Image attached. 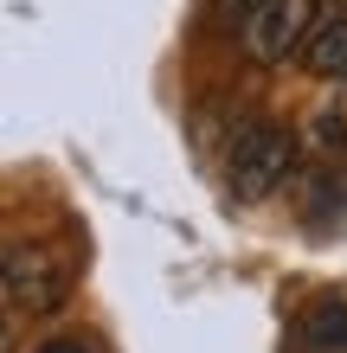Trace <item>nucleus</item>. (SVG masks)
Returning <instances> with one entry per match:
<instances>
[{
	"mask_svg": "<svg viewBox=\"0 0 347 353\" xmlns=\"http://www.w3.org/2000/svg\"><path fill=\"white\" fill-rule=\"evenodd\" d=\"M296 148H302V141L283 129V122L251 116V122L232 135V154H226V186H232V199H270L277 186L290 180Z\"/></svg>",
	"mask_w": 347,
	"mask_h": 353,
	"instance_id": "1",
	"label": "nucleus"
},
{
	"mask_svg": "<svg viewBox=\"0 0 347 353\" xmlns=\"http://www.w3.org/2000/svg\"><path fill=\"white\" fill-rule=\"evenodd\" d=\"M0 276H7V302L19 315H52V308H65V296H71L77 263H71V251H58L46 238H13Z\"/></svg>",
	"mask_w": 347,
	"mask_h": 353,
	"instance_id": "2",
	"label": "nucleus"
},
{
	"mask_svg": "<svg viewBox=\"0 0 347 353\" xmlns=\"http://www.w3.org/2000/svg\"><path fill=\"white\" fill-rule=\"evenodd\" d=\"M321 32V0H264V7L244 19V58L251 65H290V58L309 52V39Z\"/></svg>",
	"mask_w": 347,
	"mask_h": 353,
	"instance_id": "3",
	"label": "nucleus"
},
{
	"mask_svg": "<svg viewBox=\"0 0 347 353\" xmlns=\"http://www.w3.org/2000/svg\"><path fill=\"white\" fill-rule=\"evenodd\" d=\"M296 353H347V296H321L302 308Z\"/></svg>",
	"mask_w": 347,
	"mask_h": 353,
	"instance_id": "4",
	"label": "nucleus"
},
{
	"mask_svg": "<svg viewBox=\"0 0 347 353\" xmlns=\"http://www.w3.org/2000/svg\"><path fill=\"white\" fill-rule=\"evenodd\" d=\"M302 65H309L321 84H341L347 90V13L321 19V32L309 39V52H302Z\"/></svg>",
	"mask_w": 347,
	"mask_h": 353,
	"instance_id": "5",
	"label": "nucleus"
},
{
	"mask_svg": "<svg viewBox=\"0 0 347 353\" xmlns=\"http://www.w3.org/2000/svg\"><path fill=\"white\" fill-rule=\"evenodd\" d=\"M302 148H315L321 161H347V110H341V97L315 103L309 129H302Z\"/></svg>",
	"mask_w": 347,
	"mask_h": 353,
	"instance_id": "6",
	"label": "nucleus"
},
{
	"mask_svg": "<svg viewBox=\"0 0 347 353\" xmlns=\"http://www.w3.org/2000/svg\"><path fill=\"white\" fill-rule=\"evenodd\" d=\"M257 7H264V0H212V13H219V19H238V13L251 19Z\"/></svg>",
	"mask_w": 347,
	"mask_h": 353,
	"instance_id": "7",
	"label": "nucleus"
},
{
	"mask_svg": "<svg viewBox=\"0 0 347 353\" xmlns=\"http://www.w3.org/2000/svg\"><path fill=\"white\" fill-rule=\"evenodd\" d=\"M32 353H90L77 334H58V341H46V347H32Z\"/></svg>",
	"mask_w": 347,
	"mask_h": 353,
	"instance_id": "8",
	"label": "nucleus"
},
{
	"mask_svg": "<svg viewBox=\"0 0 347 353\" xmlns=\"http://www.w3.org/2000/svg\"><path fill=\"white\" fill-rule=\"evenodd\" d=\"M335 7H341V13H347V0H335Z\"/></svg>",
	"mask_w": 347,
	"mask_h": 353,
	"instance_id": "9",
	"label": "nucleus"
}]
</instances>
